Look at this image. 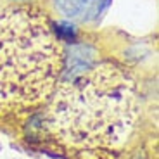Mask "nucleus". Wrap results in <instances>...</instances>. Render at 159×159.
I'll list each match as a JSON object with an SVG mask.
<instances>
[{
  "instance_id": "1",
  "label": "nucleus",
  "mask_w": 159,
  "mask_h": 159,
  "mask_svg": "<svg viewBox=\"0 0 159 159\" xmlns=\"http://www.w3.org/2000/svg\"><path fill=\"white\" fill-rule=\"evenodd\" d=\"M47 125L76 149L121 147L139 119V88L128 71L99 62L68 76L54 90Z\"/></svg>"
},
{
  "instance_id": "2",
  "label": "nucleus",
  "mask_w": 159,
  "mask_h": 159,
  "mask_svg": "<svg viewBox=\"0 0 159 159\" xmlns=\"http://www.w3.org/2000/svg\"><path fill=\"white\" fill-rule=\"evenodd\" d=\"M62 66V47L43 12L19 5L0 9V111L47 100Z\"/></svg>"
},
{
  "instance_id": "3",
  "label": "nucleus",
  "mask_w": 159,
  "mask_h": 159,
  "mask_svg": "<svg viewBox=\"0 0 159 159\" xmlns=\"http://www.w3.org/2000/svg\"><path fill=\"white\" fill-rule=\"evenodd\" d=\"M54 7L62 17L75 23H90L107 9L111 0H52Z\"/></svg>"
},
{
  "instance_id": "4",
  "label": "nucleus",
  "mask_w": 159,
  "mask_h": 159,
  "mask_svg": "<svg viewBox=\"0 0 159 159\" xmlns=\"http://www.w3.org/2000/svg\"><path fill=\"white\" fill-rule=\"evenodd\" d=\"M133 159H143V157H140V156H139V157H133Z\"/></svg>"
}]
</instances>
